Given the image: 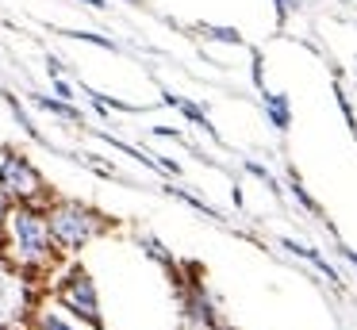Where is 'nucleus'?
<instances>
[{
  "mask_svg": "<svg viewBox=\"0 0 357 330\" xmlns=\"http://www.w3.org/2000/svg\"><path fill=\"white\" fill-rule=\"evenodd\" d=\"M261 107H265V115H269V123H273L277 130H288V127H292V104H288L284 92L261 89Z\"/></svg>",
  "mask_w": 357,
  "mask_h": 330,
  "instance_id": "5",
  "label": "nucleus"
},
{
  "mask_svg": "<svg viewBox=\"0 0 357 330\" xmlns=\"http://www.w3.org/2000/svg\"><path fill=\"white\" fill-rule=\"evenodd\" d=\"M284 250H292V253H300V257H307L311 265H315V269H319V273H323V276H326V280H331V284H342V276L334 273V269L326 265V257H323V253H315V250H311V246H300V242H292V238H284Z\"/></svg>",
  "mask_w": 357,
  "mask_h": 330,
  "instance_id": "7",
  "label": "nucleus"
},
{
  "mask_svg": "<svg viewBox=\"0 0 357 330\" xmlns=\"http://www.w3.org/2000/svg\"><path fill=\"white\" fill-rule=\"evenodd\" d=\"M296 4H300V0H277V15H280V20H288V15L296 12Z\"/></svg>",
  "mask_w": 357,
  "mask_h": 330,
  "instance_id": "13",
  "label": "nucleus"
},
{
  "mask_svg": "<svg viewBox=\"0 0 357 330\" xmlns=\"http://www.w3.org/2000/svg\"><path fill=\"white\" fill-rule=\"evenodd\" d=\"M58 303L70 315H77V319L100 327V299H96V284L85 269H70L62 276V284H58Z\"/></svg>",
  "mask_w": 357,
  "mask_h": 330,
  "instance_id": "4",
  "label": "nucleus"
},
{
  "mask_svg": "<svg viewBox=\"0 0 357 330\" xmlns=\"http://www.w3.org/2000/svg\"><path fill=\"white\" fill-rule=\"evenodd\" d=\"M54 89H58V96H62V100H73V89L62 81V77H54Z\"/></svg>",
  "mask_w": 357,
  "mask_h": 330,
  "instance_id": "14",
  "label": "nucleus"
},
{
  "mask_svg": "<svg viewBox=\"0 0 357 330\" xmlns=\"http://www.w3.org/2000/svg\"><path fill=\"white\" fill-rule=\"evenodd\" d=\"M165 100H169L173 107H181V112H185V115H188V119H192V123H200V127L208 130V135H215V127H211V119H208V112H204V107L188 104V100H181V96H165Z\"/></svg>",
  "mask_w": 357,
  "mask_h": 330,
  "instance_id": "8",
  "label": "nucleus"
},
{
  "mask_svg": "<svg viewBox=\"0 0 357 330\" xmlns=\"http://www.w3.org/2000/svg\"><path fill=\"white\" fill-rule=\"evenodd\" d=\"M127 4H139V0H127Z\"/></svg>",
  "mask_w": 357,
  "mask_h": 330,
  "instance_id": "18",
  "label": "nucleus"
},
{
  "mask_svg": "<svg viewBox=\"0 0 357 330\" xmlns=\"http://www.w3.org/2000/svg\"><path fill=\"white\" fill-rule=\"evenodd\" d=\"M35 330H77L70 319H62L58 311H39L35 315Z\"/></svg>",
  "mask_w": 357,
  "mask_h": 330,
  "instance_id": "10",
  "label": "nucleus"
},
{
  "mask_svg": "<svg viewBox=\"0 0 357 330\" xmlns=\"http://www.w3.org/2000/svg\"><path fill=\"white\" fill-rule=\"evenodd\" d=\"M0 192L12 200V204H39L47 196L43 188V177L24 153H4L0 158Z\"/></svg>",
  "mask_w": 357,
  "mask_h": 330,
  "instance_id": "3",
  "label": "nucleus"
},
{
  "mask_svg": "<svg viewBox=\"0 0 357 330\" xmlns=\"http://www.w3.org/2000/svg\"><path fill=\"white\" fill-rule=\"evenodd\" d=\"M81 4H89V8H104V0H81Z\"/></svg>",
  "mask_w": 357,
  "mask_h": 330,
  "instance_id": "16",
  "label": "nucleus"
},
{
  "mask_svg": "<svg viewBox=\"0 0 357 330\" xmlns=\"http://www.w3.org/2000/svg\"><path fill=\"white\" fill-rule=\"evenodd\" d=\"M43 215H47L50 242H54V250H62V253H77L81 246H89L104 227H108L93 207L73 204V200H58V204H50Z\"/></svg>",
  "mask_w": 357,
  "mask_h": 330,
  "instance_id": "2",
  "label": "nucleus"
},
{
  "mask_svg": "<svg viewBox=\"0 0 357 330\" xmlns=\"http://www.w3.org/2000/svg\"><path fill=\"white\" fill-rule=\"evenodd\" d=\"M208 35L219 38V43H234V46L242 43V35H238V31H231V27H215V31H208Z\"/></svg>",
  "mask_w": 357,
  "mask_h": 330,
  "instance_id": "12",
  "label": "nucleus"
},
{
  "mask_svg": "<svg viewBox=\"0 0 357 330\" xmlns=\"http://www.w3.org/2000/svg\"><path fill=\"white\" fill-rule=\"evenodd\" d=\"M342 257H346V261H354V265H357V250H342Z\"/></svg>",
  "mask_w": 357,
  "mask_h": 330,
  "instance_id": "15",
  "label": "nucleus"
},
{
  "mask_svg": "<svg viewBox=\"0 0 357 330\" xmlns=\"http://www.w3.org/2000/svg\"><path fill=\"white\" fill-rule=\"evenodd\" d=\"M4 219H8V211H4V204H0V230H4Z\"/></svg>",
  "mask_w": 357,
  "mask_h": 330,
  "instance_id": "17",
  "label": "nucleus"
},
{
  "mask_svg": "<svg viewBox=\"0 0 357 330\" xmlns=\"http://www.w3.org/2000/svg\"><path fill=\"white\" fill-rule=\"evenodd\" d=\"M185 307H188V319L200 322V327H215V307H211L208 292L200 288V284H192L185 296Z\"/></svg>",
  "mask_w": 357,
  "mask_h": 330,
  "instance_id": "6",
  "label": "nucleus"
},
{
  "mask_svg": "<svg viewBox=\"0 0 357 330\" xmlns=\"http://www.w3.org/2000/svg\"><path fill=\"white\" fill-rule=\"evenodd\" d=\"M35 107H43V112H50V115H62V119H70V123H77V119H81L77 107L62 104V100H50V96H35Z\"/></svg>",
  "mask_w": 357,
  "mask_h": 330,
  "instance_id": "9",
  "label": "nucleus"
},
{
  "mask_svg": "<svg viewBox=\"0 0 357 330\" xmlns=\"http://www.w3.org/2000/svg\"><path fill=\"white\" fill-rule=\"evenodd\" d=\"M8 230V257L16 261V269L24 273H39L54 261V242L47 230V215L39 211V204H16L4 219Z\"/></svg>",
  "mask_w": 357,
  "mask_h": 330,
  "instance_id": "1",
  "label": "nucleus"
},
{
  "mask_svg": "<svg viewBox=\"0 0 357 330\" xmlns=\"http://www.w3.org/2000/svg\"><path fill=\"white\" fill-rule=\"evenodd\" d=\"M292 192H296V200H300V204L307 207V211H319V204H315V200L307 196V188H303V184H300V177H292Z\"/></svg>",
  "mask_w": 357,
  "mask_h": 330,
  "instance_id": "11",
  "label": "nucleus"
}]
</instances>
